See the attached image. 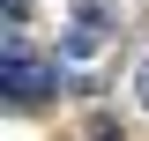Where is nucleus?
Masks as SVG:
<instances>
[{
    "label": "nucleus",
    "mask_w": 149,
    "mask_h": 141,
    "mask_svg": "<svg viewBox=\"0 0 149 141\" xmlns=\"http://www.w3.org/2000/svg\"><path fill=\"white\" fill-rule=\"evenodd\" d=\"M0 89H8L15 111H30V104H45V97L60 89V67L37 52L22 30H8V37H0Z\"/></svg>",
    "instance_id": "obj_1"
},
{
    "label": "nucleus",
    "mask_w": 149,
    "mask_h": 141,
    "mask_svg": "<svg viewBox=\"0 0 149 141\" xmlns=\"http://www.w3.org/2000/svg\"><path fill=\"white\" fill-rule=\"evenodd\" d=\"M97 45H104V8H97V0H82V8H74V22H67V52L90 59Z\"/></svg>",
    "instance_id": "obj_2"
},
{
    "label": "nucleus",
    "mask_w": 149,
    "mask_h": 141,
    "mask_svg": "<svg viewBox=\"0 0 149 141\" xmlns=\"http://www.w3.org/2000/svg\"><path fill=\"white\" fill-rule=\"evenodd\" d=\"M22 15H30V0H8V30H22Z\"/></svg>",
    "instance_id": "obj_3"
},
{
    "label": "nucleus",
    "mask_w": 149,
    "mask_h": 141,
    "mask_svg": "<svg viewBox=\"0 0 149 141\" xmlns=\"http://www.w3.org/2000/svg\"><path fill=\"white\" fill-rule=\"evenodd\" d=\"M134 97H142V104H149V59H142V67H134Z\"/></svg>",
    "instance_id": "obj_4"
},
{
    "label": "nucleus",
    "mask_w": 149,
    "mask_h": 141,
    "mask_svg": "<svg viewBox=\"0 0 149 141\" xmlns=\"http://www.w3.org/2000/svg\"><path fill=\"white\" fill-rule=\"evenodd\" d=\"M90 141H119V134H112V126H97V134H90Z\"/></svg>",
    "instance_id": "obj_5"
}]
</instances>
